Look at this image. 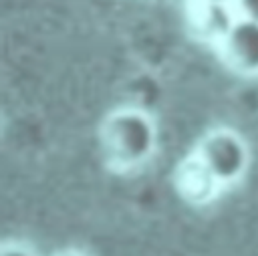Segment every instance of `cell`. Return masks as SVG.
Listing matches in <instances>:
<instances>
[{
    "label": "cell",
    "mask_w": 258,
    "mask_h": 256,
    "mask_svg": "<svg viewBox=\"0 0 258 256\" xmlns=\"http://www.w3.org/2000/svg\"><path fill=\"white\" fill-rule=\"evenodd\" d=\"M101 151L115 171H131L151 159L157 147V129L153 119L137 107L111 111L99 129Z\"/></svg>",
    "instance_id": "6da1fadb"
},
{
    "label": "cell",
    "mask_w": 258,
    "mask_h": 256,
    "mask_svg": "<svg viewBox=\"0 0 258 256\" xmlns=\"http://www.w3.org/2000/svg\"><path fill=\"white\" fill-rule=\"evenodd\" d=\"M194 153L224 185L236 183L248 169L250 153L246 141L230 127H216L208 131Z\"/></svg>",
    "instance_id": "7a4b0ae2"
},
{
    "label": "cell",
    "mask_w": 258,
    "mask_h": 256,
    "mask_svg": "<svg viewBox=\"0 0 258 256\" xmlns=\"http://www.w3.org/2000/svg\"><path fill=\"white\" fill-rule=\"evenodd\" d=\"M218 48L228 69L244 77L258 75V22L238 16L220 36Z\"/></svg>",
    "instance_id": "3957f363"
},
{
    "label": "cell",
    "mask_w": 258,
    "mask_h": 256,
    "mask_svg": "<svg viewBox=\"0 0 258 256\" xmlns=\"http://www.w3.org/2000/svg\"><path fill=\"white\" fill-rule=\"evenodd\" d=\"M175 187L185 202L194 206H204L218 196L222 183L204 165V161L196 153H191L183 157L175 167Z\"/></svg>",
    "instance_id": "277c9868"
},
{
    "label": "cell",
    "mask_w": 258,
    "mask_h": 256,
    "mask_svg": "<svg viewBox=\"0 0 258 256\" xmlns=\"http://www.w3.org/2000/svg\"><path fill=\"white\" fill-rule=\"evenodd\" d=\"M236 10L238 16L258 22V0H236Z\"/></svg>",
    "instance_id": "5b68a950"
},
{
    "label": "cell",
    "mask_w": 258,
    "mask_h": 256,
    "mask_svg": "<svg viewBox=\"0 0 258 256\" xmlns=\"http://www.w3.org/2000/svg\"><path fill=\"white\" fill-rule=\"evenodd\" d=\"M0 256H34V254H32L30 250L18 246V244H4Z\"/></svg>",
    "instance_id": "8992f818"
},
{
    "label": "cell",
    "mask_w": 258,
    "mask_h": 256,
    "mask_svg": "<svg viewBox=\"0 0 258 256\" xmlns=\"http://www.w3.org/2000/svg\"><path fill=\"white\" fill-rule=\"evenodd\" d=\"M56 256H85L81 252H62V254H56Z\"/></svg>",
    "instance_id": "52a82bcc"
}]
</instances>
